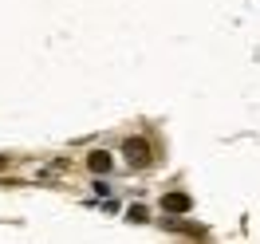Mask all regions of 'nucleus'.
Masks as SVG:
<instances>
[{
    "label": "nucleus",
    "instance_id": "3",
    "mask_svg": "<svg viewBox=\"0 0 260 244\" xmlns=\"http://www.w3.org/2000/svg\"><path fill=\"white\" fill-rule=\"evenodd\" d=\"M91 169H95V173L111 169V158H107V154H91Z\"/></svg>",
    "mask_w": 260,
    "mask_h": 244
},
{
    "label": "nucleus",
    "instance_id": "2",
    "mask_svg": "<svg viewBox=\"0 0 260 244\" xmlns=\"http://www.w3.org/2000/svg\"><path fill=\"white\" fill-rule=\"evenodd\" d=\"M162 205H166L170 213H185V209H189V197H181V193H170V197L162 201Z\"/></svg>",
    "mask_w": 260,
    "mask_h": 244
},
{
    "label": "nucleus",
    "instance_id": "1",
    "mask_svg": "<svg viewBox=\"0 0 260 244\" xmlns=\"http://www.w3.org/2000/svg\"><path fill=\"white\" fill-rule=\"evenodd\" d=\"M122 154H126V162L134 165V169H142V165L154 158V154H150V146H146V138H130L126 146H122Z\"/></svg>",
    "mask_w": 260,
    "mask_h": 244
}]
</instances>
